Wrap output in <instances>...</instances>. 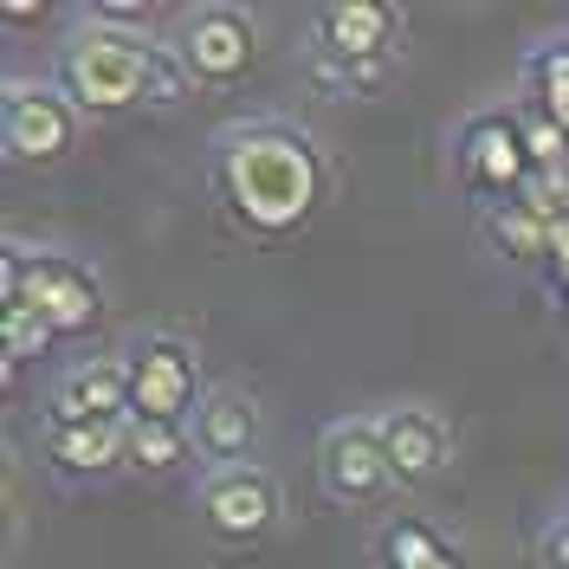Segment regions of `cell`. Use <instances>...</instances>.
Wrapping results in <instances>:
<instances>
[{"label":"cell","mask_w":569,"mask_h":569,"mask_svg":"<svg viewBox=\"0 0 569 569\" xmlns=\"http://www.w3.org/2000/svg\"><path fill=\"white\" fill-rule=\"evenodd\" d=\"M213 194L252 240H284L311 227L330 194L318 142L291 123H240L213 142Z\"/></svg>","instance_id":"6da1fadb"},{"label":"cell","mask_w":569,"mask_h":569,"mask_svg":"<svg viewBox=\"0 0 569 569\" xmlns=\"http://www.w3.org/2000/svg\"><path fill=\"white\" fill-rule=\"evenodd\" d=\"M149 39L142 33H117V27H98V20H84L71 46L59 52V91H66L78 110H91V117H117V110L142 104V91H149Z\"/></svg>","instance_id":"7a4b0ae2"},{"label":"cell","mask_w":569,"mask_h":569,"mask_svg":"<svg viewBox=\"0 0 569 569\" xmlns=\"http://www.w3.org/2000/svg\"><path fill=\"white\" fill-rule=\"evenodd\" d=\"M0 298L27 305L52 337H78L104 318V284L91 279V266H78L66 252H27L20 240L0 259Z\"/></svg>","instance_id":"3957f363"},{"label":"cell","mask_w":569,"mask_h":569,"mask_svg":"<svg viewBox=\"0 0 569 569\" xmlns=\"http://www.w3.org/2000/svg\"><path fill=\"white\" fill-rule=\"evenodd\" d=\"M78 117L59 84H39V78H13L7 98H0V142L13 162H59L78 149Z\"/></svg>","instance_id":"277c9868"},{"label":"cell","mask_w":569,"mask_h":569,"mask_svg":"<svg viewBox=\"0 0 569 569\" xmlns=\"http://www.w3.org/2000/svg\"><path fill=\"white\" fill-rule=\"evenodd\" d=\"M130 376V421H188L208 395H201V362L181 337H149L123 356Z\"/></svg>","instance_id":"5b68a950"},{"label":"cell","mask_w":569,"mask_h":569,"mask_svg":"<svg viewBox=\"0 0 569 569\" xmlns=\"http://www.w3.org/2000/svg\"><path fill=\"white\" fill-rule=\"evenodd\" d=\"M531 142H525V117L511 110H486L460 130V181L472 194H492L498 201H518L531 188Z\"/></svg>","instance_id":"8992f818"},{"label":"cell","mask_w":569,"mask_h":569,"mask_svg":"<svg viewBox=\"0 0 569 569\" xmlns=\"http://www.w3.org/2000/svg\"><path fill=\"white\" fill-rule=\"evenodd\" d=\"M176 52L188 59L194 84H240L252 71V52H259V27H252L247 7L208 0V7H188Z\"/></svg>","instance_id":"52a82bcc"},{"label":"cell","mask_w":569,"mask_h":569,"mask_svg":"<svg viewBox=\"0 0 569 569\" xmlns=\"http://www.w3.org/2000/svg\"><path fill=\"white\" fill-rule=\"evenodd\" d=\"M318 479L337 505H376L395 492V466L382 453L376 421H337L318 440Z\"/></svg>","instance_id":"ba28073f"},{"label":"cell","mask_w":569,"mask_h":569,"mask_svg":"<svg viewBox=\"0 0 569 569\" xmlns=\"http://www.w3.org/2000/svg\"><path fill=\"white\" fill-rule=\"evenodd\" d=\"M201 518L220 543H259L279 525V486L266 466H227L201 486Z\"/></svg>","instance_id":"9c48e42d"},{"label":"cell","mask_w":569,"mask_h":569,"mask_svg":"<svg viewBox=\"0 0 569 569\" xmlns=\"http://www.w3.org/2000/svg\"><path fill=\"white\" fill-rule=\"evenodd\" d=\"M376 433H382V453L395 466V486H427L453 453V427L421 401H401L389 415H376Z\"/></svg>","instance_id":"30bf717a"},{"label":"cell","mask_w":569,"mask_h":569,"mask_svg":"<svg viewBox=\"0 0 569 569\" xmlns=\"http://www.w3.org/2000/svg\"><path fill=\"white\" fill-rule=\"evenodd\" d=\"M395 27L401 13L389 0H337L318 13V52L337 66H376L395 52Z\"/></svg>","instance_id":"8fae6325"},{"label":"cell","mask_w":569,"mask_h":569,"mask_svg":"<svg viewBox=\"0 0 569 569\" xmlns=\"http://www.w3.org/2000/svg\"><path fill=\"white\" fill-rule=\"evenodd\" d=\"M46 421H130V376L123 362H71L46 395Z\"/></svg>","instance_id":"7c38bea8"},{"label":"cell","mask_w":569,"mask_h":569,"mask_svg":"<svg viewBox=\"0 0 569 569\" xmlns=\"http://www.w3.org/2000/svg\"><path fill=\"white\" fill-rule=\"evenodd\" d=\"M39 453L66 479H104L110 466L130 460V421H46Z\"/></svg>","instance_id":"4fadbf2b"},{"label":"cell","mask_w":569,"mask_h":569,"mask_svg":"<svg viewBox=\"0 0 569 569\" xmlns=\"http://www.w3.org/2000/svg\"><path fill=\"white\" fill-rule=\"evenodd\" d=\"M252 447H259V401L240 389H213L194 408V453L213 472H227V466H252Z\"/></svg>","instance_id":"5bb4252c"},{"label":"cell","mask_w":569,"mask_h":569,"mask_svg":"<svg viewBox=\"0 0 569 569\" xmlns=\"http://www.w3.org/2000/svg\"><path fill=\"white\" fill-rule=\"evenodd\" d=\"M486 233H492V247L505 259H550V213L537 208L531 194H518V201H498L486 213Z\"/></svg>","instance_id":"9a60e30c"},{"label":"cell","mask_w":569,"mask_h":569,"mask_svg":"<svg viewBox=\"0 0 569 569\" xmlns=\"http://www.w3.org/2000/svg\"><path fill=\"white\" fill-rule=\"evenodd\" d=\"M188 453H194L188 421H130V466H142V472H176Z\"/></svg>","instance_id":"2e32d148"},{"label":"cell","mask_w":569,"mask_h":569,"mask_svg":"<svg viewBox=\"0 0 569 569\" xmlns=\"http://www.w3.org/2000/svg\"><path fill=\"white\" fill-rule=\"evenodd\" d=\"M382 557H389V569H433V563H447L453 550H447V537L433 531V525L401 518V525L382 531Z\"/></svg>","instance_id":"e0dca14e"},{"label":"cell","mask_w":569,"mask_h":569,"mask_svg":"<svg viewBox=\"0 0 569 569\" xmlns=\"http://www.w3.org/2000/svg\"><path fill=\"white\" fill-rule=\"evenodd\" d=\"M531 110L569 130V46H543L531 59Z\"/></svg>","instance_id":"ac0fdd59"},{"label":"cell","mask_w":569,"mask_h":569,"mask_svg":"<svg viewBox=\"0 0 569 569\" xmlns=\"http://www.w3.org/2000/svg\"><path fill=\"white\" fill-rule=\"evenodd\" d=\"M0 330H7V382L33 362V356H46V343H52V330L27 311V305H0Z\"/></svg>","instance_id":"d6986e66"},{"label":"cell","mask_w":569,"mask_h":569,"mask_svg":"<svg viewBox=\"0 0 569 569\" xmlns=\"http://www.w3.org/2000/svg\"><path fill=\"white\" fill-rule=\"evenodd\" d=\"M188 84H194L188 59H181L176 46H156V52H149V91H142V104L149 110H176L181 98H188Z\"/></svg>","instance_id":"ffe728a7"},{"label":"cell","mask_w":569,"mask_h":569,"mask_svg":"<svg viewBox=\"0 0 569 569\" xmlns=\"http://www.w3.org/2000/svg\"><path fill=\"white\" fill-rule=\"evenodd\" d=\"M91 20L98 27H117V33H142L149 27V0H98Z\"/></svg>","instance_id":"44dd1931"},{"label":"cell","mask_w":569,"mask_h":569,"mask_svg":"<svg viewBox=\"0 0 569 569\" xmlns=\"http://www.w3.org/2000/svg\"><path fill=\"white\" fill-rule=\"evenodd\" d=\"M550 266H557V279H563V291H569V213L550 220Z\"/></svg>","instance_id":"7402d4cb"},{"label":"cell","mask_w":569,"mask_h":569,"mask_svg":"<svg viewBox=\"0 0 569 569\" xmlns=\"http://www.w3.org/2000/svg\"><path fill=\"white\" fill-rule=\"evenodd\" d=\"M543 557H550L557 569H569V518H557V525L543 531Z\"/></svg>","instance_id":"603a6c76"},{"label":"cell","mask_w":569,"mask_h":569,"mask_svg":"<svg viewBox=\"0 0 569 569\" xmlns=\"http://www.w3.org/2000/svg\"><path fill=\"white\" fill-rule=\"evenodd\" d=\"M0 20H7V27H27V20H46V0H0Z\"/></svg>","instance_id":"cb8c5ba5"},{"label":"cell","mask_w":569,"mask_h":569,"mask_svg":"<svg viewBox=\"0 0 569 569\" xmlns=\"http://www.w3.org/2000/svg\"><path fill=\"white\" fill-rule=\"evenodd\" d=\"M433 569H466V563H460V557H447V563H433Z\"/></svg>","instance_id":"d4e9b609"},{"label":"cell","mask_w":569,"mask_h":569,"mask_svg":"<svg viewBox=\"0 0 569 569\" xmlns=\"http://www.w3.org/2000/svg\"><path fill=\"white\" fill-rule=\"evenodd\" d=\"M563 318H569V291H563Z\"/></svg>","instance_id":"484cf974"}]
</instances>
